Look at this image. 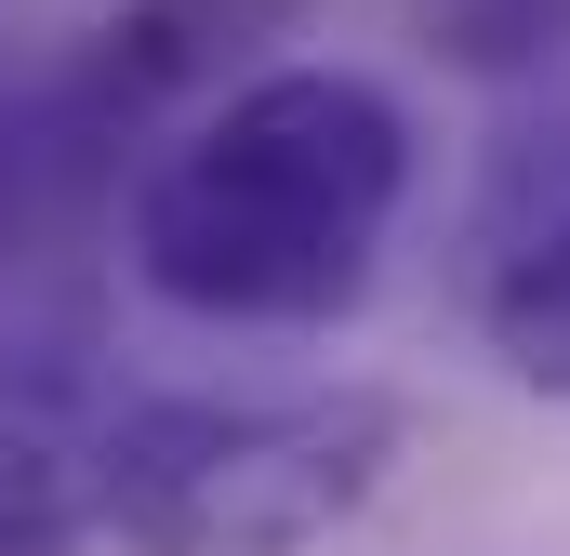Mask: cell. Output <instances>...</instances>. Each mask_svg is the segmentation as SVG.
Masks as SVG:
<instances>
[{"mask_svg":"<svg viewBox=\"0 0 570 556\" xmlns=\"http://www.w3.org/2000/svg\"><path fill=\"white\" fill-rule=\"evenodd\" d=\"M478 331H491V358L531 398H570V239H544V252L478 278Z\"/></svg>","mask_w":570,"mask_h":556,"instance_id":"obj_5","label":"cell"},{"mask_svg":"<svg viewBox=\"0 0 570 556\" xmlns=\"http://www.w3.org/2000/svg\"><path fill=\"white\" fill-rule=\"evenodd\" d=\"M305 13H318V0H120V13L80 27L40 80H53L107 146L159 159L199 107H226L239 80H266L279 40H305Z\"/></svg>","mask_w":570,"mask_h":556,"instance_id":"obj_3","label":"cell"},{"mask_svg":"<svg viewBox=\"0 0 570 556\" xmlns=\"http://www.w3.org/2000/svg\"><path fill=\"white\" fill-rule=\"evenodd\" d=\"M570 239V80H544L504 133H491V172H478V278Z\"/></svg>","mask_w":570,"mask_h":556,"instance_id":"obj_4","label":"cell"},{"mask_svg":"<svg viewBox=\"0 0 570 556\" xmlns=\"http://www.w3.org/2000/svg\"><path fill=\"white\" fill-rule=\"evenodd\" d=\"M0 556H80V517L67 504H0Z\"/></svg>","mask_w":570,"mask_h":556,"instance_id":"obj_6","label":"cell"},{"mask_svg":"<svg viewBox=\"0 0 570 556\" xmlns=\"http://www.w3.org/2000/svg\"><path fill=\"white\" fill-rule=\"evenodd\" d=\"M412 450L385 385H186L80 437V504L120 556H318Z\"/></svg>","mask_w":570,"mask_h":556,"instance_id":"obj_2","label":"cell"},{"mask_svg":"<svg viewBox=\"0 0 570 556\" xmlns=\"http://www.w3.org/2000/svg\"><path fill=\"white\" fill-rule=\"evenodd\" d=\"M412 172H425L412 107L372 67L279 53L134 172L120 266L213 331H318L385 278Z\"/></svg>","mask_w":570,"mask_h":556,"instance_id":"obj_1","label":"cell"}]
</instances>
